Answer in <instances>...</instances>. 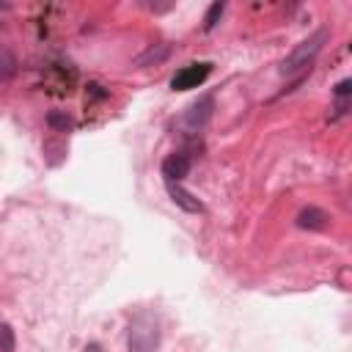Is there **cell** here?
I'll return each mask as SVG.
<instances>
[{
	"instance_id": "obj_1",
	"label": "cell",
	"mask_w": 352,
	"mask_h": 352,
	"mask_svg": "<svg viewBox=\"0 0 352 352\" xmlns=\"http://www.w3.org/2000/svg\"><path fill=\"white\" fill-rule=\"evenodd\" d=\"M327 28H319V31H314L308 39H303L284 61H281V66H278V72L281 75H295V72H303V69H311V64H314V58L322 53V47H325V42H327Z\"/></svg>"
},
{
	"instance_id": "obj_2",
	"label": "cell",
	"mask_w": 352,
	"mask_h": 352,
	"mask_svg": "<svg viewBox=\"0 0 352 352\" xmlns=\"http://www.w3.org/2000/svg\"><path fill=\"white\" fill-rule=\"evenodd\" d=\"M157 341H160V327H157L154 314H149V311L138 314L133 319V325H130L127 349L130 352H154L157 349Z\"/></svg>"
},
{
	"instance_id": "obj_3",
	"label": "cell",
	"mask_w": 352,
	"mask_h": 352,
	"mask_svg": "<svg viewBox=\"0 0 352 352\" xmlns=\"http://www.w3.org/2000/svg\"><path fill=\"white\" fill-rule=\"evenodd\" d=\"M212 75V64L209 61H198V64H187L182 66L174 77H171V88L174 91H190L206 83V77Z\"/></svg>"
},
{
	"instance_id": "obj_4",
	"label": "cell",
	"mask_w": 352,
	"mask_h": 352,
	"mask_svg": "<svg viewBox=\"0 0 352 352\" xmlns=\"http://www.w3.org/2000/svg\"><path fill=\"white\" fill-rule=\"evenodd\" d=\"M212 107H215V99H212V96H201V99H195V102L185 110V116H182L185 127H187L190 133H201V130L206 127V122L212 119Z\"/></svg>"
},
{
	"instance_id": "obj_5",
	"label": "cell",
	"mask_w": 352,
	"mask_h": 352,
	"mask_svg": "<svg viewBox=\"0 0 352 352\" xmlns=\"http://www.w3.org/2000/svg\"><path fill=\"white\" fill-rule=\"evenodd\" d=\"M295 223H297V228H303V231H325V228L330 226V215H327L325 209H319V206H306V209L297 212Z\"/></svg>"
},
{
	"instance_id": "obj_6",
	"label": "cell",
	"mask_w": 352,
	"mask_h": 352,
	"mask_svg": "<svg viewBox=\"0 0 352 352\" xmlns=\"http://www.w3.org/2000/svg\"><path fill=\"white\" fill-rule=\"evenodd\" d=\"M171 53H174V47L168 44V42H160V44H149L135 61H133V66L135 69H146V66H160V64H165L168 58H171Z\"/></svg>"
},
{
	"instance_id": "obj_7",
	"label": "cell",
	"mask_w": 352,
	"mask_h": 352,
	"mask_svg": "<svg viewBox=\"0 0 352 352\" xmlns=\"http://www.w3.org/2000/svg\"><path fill=\"white\" fill-rule=\"evenodd\" d=\"M165 190H168V195H171V201L179 206V209H185V212H190V215H198V212H204V204L190 193V190H185L182 185H176V182H165Z\"/></svg>"
},
{
	"instance_id": "obj_8",
	"label": "cell",
	"mask_w": 352,
	"mask_h": 352,
	"mask_svg": "<svg viewBox=\"0 0 352 352\" xmlns=\"http://www.w3.org/2000/svg\"><path fill=\"white\" fill-rule=\"evenodd\" d=\"M190 168H193V160L187 154H171V157L163 160V176H165V182H176L179 185L190 174Z\"/></svg>"
},
{
	"instance_id": "obj_9",
	"label": "cell",
	"mask_w": 352,
	"mask_h": 352,
	"mask_svg": "<svg viewBox=\"0 0 352 352\" xmlns=\"http://www.w3.org/2000/svg\"><path fill=\"white\" fill-rule=\"evenodd\" d=\"M47 127L53 133H72L75 130V122H72V116L66 110H50L47 113Z\"/></svg>"
},
{
	"instance_id": "obj_10",
	"label": "cell",
	"mask_w": 352,
	"mask_h": 352,
	"mask_svg": "<svg viewBox=\"0 0 352 352\" xmlns=\"http://www.w3.org/2000/svg\"><path fill=\"white\" fill-rule=\"evenodd\" d=\"M20 69V61L12 50H0V83H9Z\"/></svg>"
},
{
	"instance_id": "obj_11",
	"label": "cell",
	"mask_w": 352,
	"mask_h": 352,
	"mask_svg": "<svg viewBox=\"0 0 352 352\" xmlns=\"http://www.w3.org/2000/svg\"><path fill=\"white\" fill-rule=\"evenodd\" d=\"M223 12H226V3H223V0H217V3H212V6L206 9V14H204V31H206V33L217 28V23H220Z\"/></svg>"
},
{
	"instance_id": "obj_12",
	"label": "cell",
	"mask_w": 352,
	"mask_h": 352,
	"mask_svg": "<svg viewBox=\"0 0 352 352\" xmlns=\"http://www.w3.org/2000/svg\"><path fill=\"white\" fill-rule=\"evenodd\" d=\"M14 349H17V338H14L12 325L0 322V352H14Z\"/></svg>"
},
{
	"instance_id": "obj_13",
	"label": "cell",
	"mask_w": 352,
	"mask_h": 352,
	"mask_svg": "<svg viewBox=\"0 0 352 352\" xmlns=\"http://www.w3.org/2000/svg\"><path fill=\"white\" fill-rule=\"evenodd\" d=\"M349 91H352V80H349V77H344L341 83H336V96H338V99H347Z\"/></svg>"
},
{
	"instance_id": "obj_14",
	"label": "cell",
	"mask_w": 352,
	"mask_h": 352,
	"mask_svg": "<svg viewBox=\"0 0 352 352\" xmlns=\"http://www.w3.org/2000/svg\"><path fill=\"white\" fill-rule=\"evenodd\" d=\"M83 352H102V347L91 341V344H85V347H83Z\"/></svg>"
},
{
	"instance_id": "obj_15",
	"label": "cell",
	"mask_w": 352,
	"mask_h": 352,
	"mask_svg": "<svg viewBox=\"0 0 352 352\" xmlns=\"http://www.w3.org/2000/svg\"><path fill=\"white\" fill-rule=\"evenodd\" d=\"M0 12H9V3H0Z\"/></svg>"
}]
</instances>
